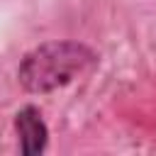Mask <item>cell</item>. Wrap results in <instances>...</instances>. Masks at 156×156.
<instances>
[{
	"label": "cell",
	"instance_id": "cell-1",
	"mask_svg": "<svg viewBox=\"0 0 156 156\" xmlns=\"http://www.w3.org/2000/svg\"><path fill=\"white\" fill-rule=\"evenodd\" d=\"M98 61L100 56L83 41H44L22 56L17 66V83L32 95H46L93 71Z\"/></svg>",
	"mask_w": 156,
	"mask_h": 156
},
{
	"label": "cell",
	"instance_id": "cell-2",
	"mask_svg": "<svg viewBox=\"0 0 156 156\" xmlns=\"http://www.w3.org/2000/svg\"><path fill=\"white\" fill-rule=\"evenodd\" d=\"M15 132L24 156H39L49 146V127L37 105H24L15 112Z\"/></svg>",
	"mask_w": 156,
	"mask_h": 156
}]
</instances>
